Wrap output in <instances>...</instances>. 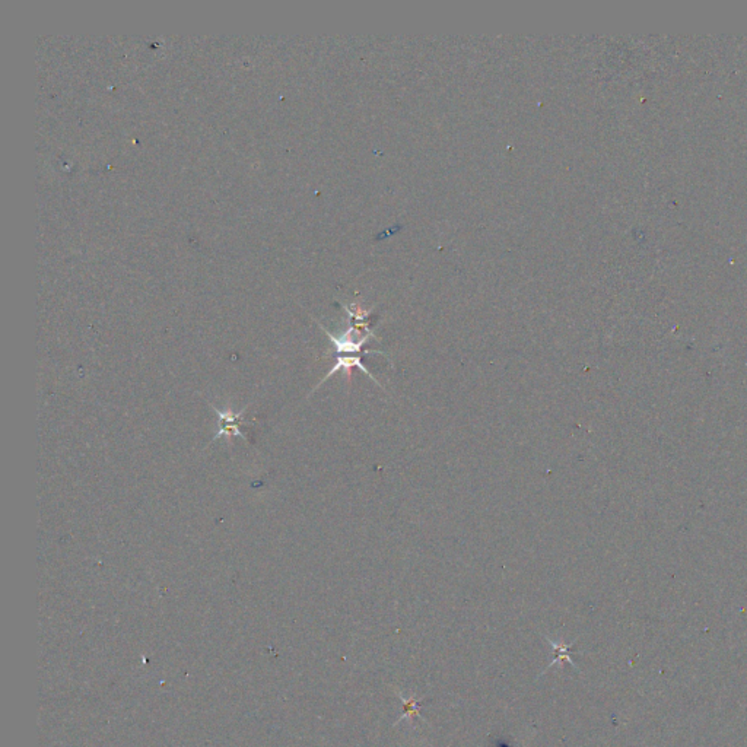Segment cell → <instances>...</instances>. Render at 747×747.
I'll return each mask as SVG.
<instances>
[{
    "instance_id": "1",
    "label": "cell",
    "mask_w": 747,
    "mask_h": 747,
    "mask_svg": "<svg viewBox=\"0 0 747 747\" xmlns=\"http://www.w3.org/2000/svg\"><path fill=\"white\" fill-rule=\"evenodd\" d=\"M213 410L218 415L219 423H218V432L215 438L212 439V442L219 438L227 439V442H231L232 438H240L243 441H247L246 434H243L241 431L243 415L246 413V409H243L241 412H234L231 407L218 409L213 406Z\"/></svg>"
},
{
    "instance_id": "2",
    "label": "cell",
    "mask_w": 747,
    "mask_h": 747,
    "mask_svg": "<svg viewBox=\"0 0 747 747\" xmlns=\"http://www.w3.org/2000/svg\"><path fill=\"white\" fill-rule=\"evenodd\" d=\"M322 329L326 331V335L331 340L333 346H335V351H336L338 355H340V354H358V352H361V349L363 347V345L370 340V338H374L372 333H368V335L361 336L359 330L355 329V327H351L339 338L333 336L331 333L327 331L323 326H322Z\"/></svg>"
},
{
    "instance_id": "3",
    "label": "cell",
    "mask_w": 747,
    "mask_h": 747,
    "mask_svg": "<svg viewBox=\"0 0 747 747\" xmlns=\"http://www.w3.org/2000/svg\"><path fill=\"white\" fill-rule=\"evenodd\" d=\"M354 368L361 370L363 374H367L371 379H374L378 386H381V384L378 383V381L375 379V377L368 371V368H365V365L362 363L361 356H338L336 363L333 365V368L324 375V378L320 381V383L314 387L312 391H315L317 388H319V387L324 383V381H327L333 374H336V372H339V371H345V372H346V377H347V381H349V379H351V377H352V370H354Z\"/></svg>"
},
{
    "instance_id": "4",
    "label": "cell",
    "mask_w": 747,
    "mask_h": 747,
    "mask_svg": "<svg viewBox=\"0 0 747 747\" xmlns=\"http://www.w3.org/2000/svg\"><path fill=\"white\" fill-rule=\"evenodd\" d=\"M545 640H546V641L549 642V645L552 647L553 660L550 661V664H549V665L546 667V669L543 670V673H546L549 669H552V667H553L554 664H558V663H568L569 665L574 667L575 670H578V667L575 665V663L572 661V658H571V649L574 648V644H568V645H566V644H559L558 641H553V640H550L549 637H545Z\"/></svg>"
},
{
    "instance_id": "5",
    "label": "cell",
    "mask_w": 747,
    "mask_h": 747,
    "mask_svg": "<svg viewBox=\"0 0 747 747\" xmlns=\"http://www.w3.org/2000/svg\"><path fill=\"white\" fill-rule=\"evenodd\" d=\"M397 696H399V697L402 699V704H403V715H402V717H400L399 720L395 721L394 725L400 724V723H402L403 720H406V718H413V720H415V718H421V720L425 721V718H422V715H421V712H419V708H421V705H422V701H419V699H416L415 696H412V697L407 699V697H405L402 693H397Z\"/></svg>"
}]
</instances>
